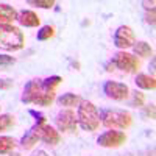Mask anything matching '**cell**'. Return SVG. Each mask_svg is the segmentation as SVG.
<instances>
[{
  "label": "cell",
  "instance_id": "obj_18",
  "mask_svg": "<svg viewBox=\"0 0 156 156\" xmlns=\"http://www.w3.org/2000/svg\"><path fill=\"white\" fill-rule=\"evenodd\" d=\"M61 81H62L61 76H56V75L48 76V78H45V80H42V87H44V90H47V92H55V89L58 87V84Z\"/></svg>",
  "mask_w": 156,
  "mask_h": 156
},
{
  "label": "cell",
  "instance_id": "obj_19",
  "mask_svg": "<svg viewBox=\"0 0 156 156\" xmlns=\"http://www.w3.org/2000/svg\"><path fill=\"white\" fill-rule=\"evenodd\" d=\"M12 125H14V115H11V114H0V133L9 129Z\"/></svg>",
  "mask_w": 156,
  "mask_h": 156
},
{
  "label": "cell",
  "instance_id": "obj_6",
  "mask_svg": "<svg viewBox=\"0 0 156 156\" xmlns=\"http://www.w3.org/2000/svg\"><path fill=\"white\" fill-rule=\"evenodd\" d=\"M136 42V36H134V31L131 27L128 25H120L119 28L115 30L114 33V45L117 48H129L133 47Z\"/></svg>",
  "mask_w": 156,
  "mask_h": 156
},
{
  "label": "cell",
  "instance_id": "obj_1",
  "mask_svg": "<svg viewBox=\"0 0 156 156\" xmlns=\"http://www.w3.org/2000/svg\"><path fill=\"white\" fill-rule=\"evenodd\" d=\"M25 36L20 28L12 23H0V48L6 51H16L23 48Z\"/></svg>",
  "mask_w": 156,
  "mask_h": 156
},
{
  "label": "cell",
  "instance_id": "obj_20",
  "mask_svg": "<svg viewBox=\"0 0 156 156\" xmlns=\"http://www.w3.org/2000/svg\"><path fill=\"white\" fill-rule=\"evenodd\" d=\"M55 34V30L51 25H44V27L37 31V41H47Z\"/></svg>",
  "mask_w": 156,
  "mask_h": 156
},
{
  "label": "cell",
  "instance_id": "obj_17",
  "mask_svg": "<svg viewBox=\"0 0 156 156\" xmlns=\"http://www.w3.org/2000/svg\"><path fill=\"white\" fill-rule=\"evenodd\" d=\"M16 147V140L9 136H0V154H6Z\"/></svg>",
  "mask_w": 156,
  "mask_h": 156
},
{
  "label": "cell",
  "instance_id": "obj_27",
  "mask_svg": "<svg viewBox=\"0 0 156 156\" xmlns=\"http://www.w3.org/2000/svg\"><path fill=\"white\" fill-rule=\"evenodd\" d=\"M145 114L150 119H154V105H150L148 108H145Z\"/></svg>",
  "mask_w": 156,
  "mask_h": 156
},
{
  "label": "cell",
  "instance_id": "obj_9",
  "mask_svg": "<svg viewBox=\"0 0 156 156\" xmlns=\"http://www.w3.org/2000/svg\"><path fill=\"white\" fill-rule=\"evenodd\" d=\"M55 123H56L58 129H59V131H62V133H75L76 131V126H78L76 115L70 109L58 112L56 119H55Z\"/></svg>",
  "mask_w": 156,
  "mask_h": 156
},
{
  "label": "cell",
  "instance_id": "obj_16",
  "mask_svg": "<svg viewBox=\"0 0 156 156\" xmlns=\"http://www.w3.org/2000/svg\"><path fill=\"white\" fill-rule=\"evenodd\" d=\"M133 48H134V53H136L137 56H142V58L153 56V48H151L150 44L145 42V41H137V42H134Z\"/></svg>",
  "mask_w": 156,
  "mask_h": 156
},
{
  "label": "cell",
  "instance_id": "obj_13",
  "mask_svg": "<svg viewBox=\"0 0 156 156\" xmlns=\"http://www.w3.org/2000/svg\"><path fill=\"white\" fill-rule=\"evenodd\" d=\"M19 12L8 3H0V23H9L17 20Z\"/></svg>",
  "mask_w": 156,
  "mask_h": 156
},
{
  "label": "cell",
  "instance_id": "obj_24",
  "mask_svg": "<svg viewBox=\"0 0 156 156\" xmlns=\"http://www.w3.org/2000/svg\"><path fill=\"white\" fill-rule=\"evenodd\" d=\"M30 114L36 117V123H37V125H44V123H45V115H44V114L36 112V111H33V109H30Z\"/></svg>",
  "mask_w": 156,
  "mask_h": 156
},
{
  "label": "cell",
  "instance_id": "obj_22",
  "mask_svg": "<svg viewBox=\"0 0 156 156\" xmlns=\"http://www.w3.org/2000/svg\"><path fill=\"white\" fill-rule=\"evenodd\" d=\"M144 103H145V95L139 92V90H136V92L133 94V101H131V105L133 106H144Z\"/></svg>",
  "mask_w": 156,
  "mask_h": 156
},
{
  "label": "cell",
  "instance_id": "obj_26",
  "mask_svg": "<svg viewBox=\"0 0 156 156\" xmlns=\"http://www.w3.org/2000/svg\"><path fill=\"white\" fill-rule=\"evenodd\" d=\"M145 22L150 25H154V9H147L145 12Z\"/></svg>",
  "mask_w": 156,
  "mask_h": 156
},
{
  "label": "cell",
  "instance_id": "obj_28",
  "mask_svg": "<svg viewBox=\"0 0 156 156\" xmlns=\"http://www.w3.org/2000/svg\"><path fill=\"white\" fill-rule=\"evenodd\" d=\"M142 5L145 6V9H154V2H142Z\"/></svg>",
  "mask_w": 156,
  "mask_h": 156
},
{
  "label": "cell",
  "instance_id": "obj_4",
  "mask_svg": "<svg viewBox=\"0 0 156 156\" xmlns=\"http://www.w3.org/2000/svg\"><path fill=\"white\" fill-rule=\"evenodd\" d=\"M45 94H48V92L44 90V87H42V80H31L25 84L20 100L25 105H39V101L42 100V97Z\"/></svg>",
  "mask_w": 156,
  "mask_h": 156
},
{
  "label": "cell",
  "instance_id": "obj_2",
  "mask_svg": "<svg viewBox=\"0 0 156 156\" xmlns=\"http://www.w3.org/2000/svg\"><path fill=\"white\" fill-rule=\"evenodd\" d=\"M76 122L84 131H95L100 126V112L92 101H81L76 111Z\"/></svg>",
  "mask_w": 156,
  "mask_h": 156
},
{
  "label": "cell",
  "instance_id": "obj_25",
  "mask_svg": "<svg viewBox=\"0 0 156 156\" xmlns=\"http://www.w3.org/2000/svg\"><path fill=\"white\" fill-rule=\"evenodd\" d=\"M12 87V80H9V78H0V89H11Z\"/></svg>",
  "mask_w": 156,
  "mask_h": 156
},
{
  "label": "cell",
  "instance_id": "obj_5",
  "mask_svg": "<svg viewBox=\"0 0 156 156\" xmlns=\"http://www.w3.org/2000/svg\"><path fill=\"white\" fill-rule=\"evenodd\" d=\"M112 64L117 67V69H120L126 73H134L139 70L140 67V62L139 59L131 55V53H126V51H117V53L112 56Z\"/></svg>",
  "mask_w": 156,
  "mask_h": 156
},
{
  "label": "cell",
  "instance_id": "obj_11",
  "mask_svg": "<svg viewBox=\"0 0 156 156\" xmlns=\"http://www.w3.org/2000/svg\"><path fill=\"white\" fill-rule=\"evenodd\" d=\"M41 140L45 142L47 145H58L61 140V136L53 126L45 123V125H41Z\"/></svg>",
  "mask_w": 156,
  "mask_h": 156
},
{
  "label": "cell",
  "instance_id": "obj_14",
  "mask_svg": "<svg viewBox=\"0 0 156 156\" xmlns=\"http://www.w3.org/2000/svg\"><path fill=\"white\" fill-rule=\"evenodd\" d=\"M134 83L137 84V87L145 89V90H153V89L156 87L154 76H150V75H147V73H137Z\"/></svg>",
  "mask_w": 156,
  "mask_h": 156
},
{
  "label": "cell",
  "instance_id": "obj_12",
  "mask_svg": "<svg viewBox=\"0 0 156 156\" xmlns=\"http://www.w3.org/2000/svg\"><path fill=\"white\" fill-rule=\"evenodd\" d=\"M17 22L22 25V27H28V28H33V27H37L41 23V19L37 17V14L31 9H23L19 12L17 16Z\"/></svg>",
  "mask_w": 156,
  "mask_h": 156
},
{
  "label": "cell",
  "instance_id": "obj_30",
  "mask_svg": "<svg viewBox=\"0 0 156 156\" xmlns=\"http://www.w3.org/2000/svg\"><path fill=\"white\" fill-rule=\"evenodd\" d=\"M33 156H47V153H45V151H42V150H39V151H37V153H34Z\"/></svg>",
  "mask_w": 156,
  "mask_h": 156
},
{
  "label": "cell",
  "instance_id": "obj_23",
  "mask_svg": "<svg viewBox=\"0 0 156 156\" xmlns=\"http://www.w3.org/2000/svg\"><path fill=\"white\" fill-rule=\"evenodd\" d=\"M16 59L12 56H6V55H0V67L3 66H11V64H14Z\"/></svg>",
  "mask_w": 156,
  "mask_h": 156
},
{
  "label": "cell",
  "instance_id": "obj_31",
  "mask_svg": "<svg viewBox=\"0 0 156 156\" xmlns=\"http://www.w3.org/2000/svg\"><path fill=\"white\" fill-rule=\"evenodd\" d=\"M151 72H154V59H151Z\"/></svg>",
  "mask_w": 156,
  "mask_h": 156
},
{
  "label": "cell",
  "instance_id": "obj_10",
  "mask_svg": "<svg viewBox=\"0 0 156 156\" xmlns=\"http://www.w3.org/2000/svg\"><path fill=\"white\" fill-rule=\"evenodd\" d=\"M44 125H45V123H44ZM37 140H41V125L34 123V126H31L28 131L22 136L20 145H22V148H25V150H31V148L37 144Z\"/></svg>",
  "mask_w": 156,
  "mask_h": 156
},
{
  "label": "cell",
  "instance_id": "obj_8",
  "mask_svg": "<svg viewBox=\"0 0 156 156\" xmlns=\"http://www.w3.org/2000/svg\"><path fill=\"white\" fill-rule=\"evenodd\" d=\"M126 142V136L122 131H115V129H109V131H105L103 134L98 136L97 139V144L100 147H105V148H117L123 145Z\"/></svg>",
  "mask_w": 156,
  "mask_h": 156
},
{
  "label": "cell",
  "instance_id": "obj_29",
  "mask_svg": "<svg viewBox=\"0 0 156 156\" xmlns=\"http://www.w3.org/2000/svg\"><path fill=\"white\" fill-rule=\"evenodd\" d=\"M105 67H106V70H108V72H112V70H115V66L112 64V61H109V62L106 64Z\"/></svg>",
  "mask_w": 156,
  "mask_h": 156
},
{
  "label": "cell",
  "instance_id": "obj_3",
  "mask_svg": "<svg viewBox=\"0 0 156 156\" xmlns=\"http://www.w3.org/2000/svg\"><path fill=\"white\" fill-rule=\"evenodd\" d=\"M100 119L109 129H126L133 123V115L123 109H103Z\"/></svg>",
  "mask_w": 156,
  "mask_h": 156
},
{
  "label": "cell",
  "instance_id": "obj_21",
  "mask_svg": "<svg viewBox=\"0 0 156 156\" xmlns=\"http://www.w3.org/2000/svg\"><path fill=\"white\" fill-rule=\"evenodd\" d=\"M28 3L30 5H34V6H39V8H44V9H48V8H53L55 6L53 0H30Z\"/></svg>",
  "mask_w": 156,
  "mask_h": 156
},
{
  "label": "cell",
  "instance_id": "obj_15",
  "mask_svg": "<svg viewBox=\"0 0 156 156\" xmlns=\"http://www.w3.org/2000/svg\"><path fill=\"white\" fill-rule=\"evenodd\" d=\"M58 103L61 106H67V108H72V106H78L81 103V98L72 94V92H66V94H62L59 98H58Z\"/></svg>",
  "mask_w": 156,
  "mask_h": 156
},
{
  "label": "cell",
  "instance_id": "obj_7",
  "mask_svg": "<svg viewBox=\"0 0 156 156\" xmlns=\"http://www.w3.org/2000/svg\"><path fill=\"white\" fill-rule=\"evenodd\" d=\"M103 92L105 95L111 100L115 101H123L129 97V87L123 83H117V81H106L103 84Z\"/></svg>",
  "mask_w": 156,
  "mask_h": 156
}]
</instances>
